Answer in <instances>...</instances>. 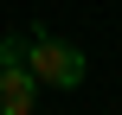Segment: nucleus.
I'll use <instances>...</instances> for the list:
<instances>
[{
	"instance_id": "1",
	"label": "nucleus",
	"mask_w": 122,
	"mask_h": 115,
	"mask_svg": "<svg viewBox=\"0 0 122 115\" xmlns=\"http://www.w3.org/2000/svg\"><path fill=\"white\" fill-rule=\"evenodd\" d=\"M26 70L39 77V90H77L84 83V51L51 38L45 26H26Z\"/></svg>"
},
{
	"instance_id": "2",
	"label": "nucleus",
	"mask_w": 122,
	"mask_h": 115,
	"mask_svg": "<svg viewBox=\"0 0 122 115\" xmlns=\"http://www.w3.org/2000/svg\"><path fill=\"white\" fill-rule=\"evenodd\" d=\"M0 115H39V77L26 70V32L0 38Z\"/></svg>"
}]
</instances>
